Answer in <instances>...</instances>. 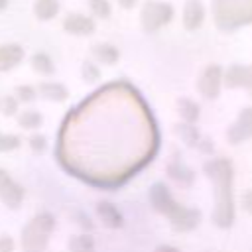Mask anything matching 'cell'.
I'll return each mask as SVG.
<instances>
[{
    "label": "cell",
    "mask_w": 252,
    "mask_h": 252,
    "mask_svg": "<svg viewBox=\"0 0 252 252\" xmlns=\"http://www.w3.org/2000/svg\"><path fill=\"white\" fill-rule=\"evenodd\" d=\"M205 175L215 185V211L213 222L219 228H228L234 222V199H232V163L226 158H211L203 165Z\"/></svg>",
    "instance_id": "obj_1"
},
{
    "label": "cell",
    "mask_w": 252,
    "mask_h": 252,
    "mask_svg": "<svg viewBox=\"0 0 252 252\" xmlns=\"http://www.w3.org/2000/svg\"><path fill=\"white\" fill-rule=\"evenodd\" d=\"M148 197H150L152 207L158 213H161V215H165L169 219L173 230H177V232H189V230H193V228L199 226V222H201V211L199 209H193V207L179 205L173 199V195L169 193V189L165 187V183H161V181L154 183L150 187Z\"/></svg>",
    "instance_id": "obj_2"
},
{
    "label": "cell",
    "mask_w": 252,
    "mask_h": 252,
    "mask_svg": "<svg viewBox=\"0 0 252 252\" xmlns=\"http://www.w3.org/2000/svg\"><path fill=\"white\" fill-rule=\"evenodd\" d=\"M213 20L219 30L234 32L252 24V0H211Z\"/></svg>",
    "instance_id": "obj_3"
},
{
    "label": "cell",
    "mask_w": 252,
    "mask_h": 252,
    "mask_svg": "<svg viewBox=\"0 0 252 252\" xmlns=\"http://www.w3.org/2000/svg\"><path fill=\"white\" fill-rule=\"evenodd\" d=\"M55 228V217L51 213H37L22 228V248L24 252H45L49 234Z\"/></svg>",
    "instance_id": "obj_4"
},
{
    "label": "cell",
    "mask_w": 252,
    "mask_h": 252,
    "mask_svg": "<svg viewBox=\"0 0 252 252\" xmlns=\"http://www.w3.org/2000/svg\"><path fill=\"white\" fill-rule=\"evenodd\" d=\"M173 20V6L169 2H159V0H148L142 6L140 12V24L144 32L154 33L167 26Z\"/></svg>",
    "instance_id": "obj_5"
},
{
    "label": "cell",
    "mask_w": 252,
    "mask_h": 252,
    "mask_svg": "<svg viewBox=\"0 0 252 252\" xmlns=\"http://www.w3.org/2000/svg\"><path fill=\"white\" fill-rule=\"evenodd\" d=\"M222 87V69L220 65H207L197 81V91L201 93L203 98H217Z\"/></svg>",
    "instance_id": "obj_6"
},
{
    "label": "cell",
    "mask_w": 252,
    "mask_h": 252,
    "mask_svg": "<svg viewBox=\"0 0 252 252\" xmlns=\"http://www.w3.org/2000/svg\"><path fill=\"white\" fill-rule=\"evenodd\" d=\"M226 138L234 146L252 138V106H246V108L240 110V114L236 116V120L228 126Z\"/></svg>",
    "instance_id": "obj_7"
},
{
    "label": "cell",
    "mask_w": 252,
    "mask_h": 252,
    "mask_svg": "<svg viewBox=\"0 0 252 252\" xmlns=\"http://www.w3.org/2000/svg\"><path fill=\"white\" fill-rule=\"evenodd\" d=\"M24 187L16 179H12L8 171L0 169V201L10 209H18L24 201Z\"/></svg>",
    "instance_id": "obj_8"
},
{
    "label": "cell",
    "mask_w": 252,
    "mask_h": 252,
    "mask_svg": "<svg viewBox=\"0 0 252 252\" xmlns=\"http://www.w3.org/2000/svg\"><path fill=\"white\" fill-rule=\"evenodd\" d=\"M63 30L73 35H91L94 32V20L85 14H69L63 20Z\"/></svg>",
    "instance_id": "obj_9"
},
{
    "label": "cell",
    "mask_w": 252,
    "mask_h": 252,
    "mask_svg": "<svg viewBox=\"0 0 252 252\" xmlns=\"http://www.w3.org/2000/svg\"><path fill=\"white\" fill-rule=\"evenodd\" d=\"M203 20H205L203 2L201 0H185V6H183V26H185V30L193 32V30L201 28Z\"/></svg>",
    "instance_id": "obj_10"
},
{
    "label": "cell",
    "mask_w": 252,
    "mask_h": 252,
    "mask_svg": "<svg viewBox=\"0 0 252 252\" xmlns=\"http://www.w3.org/2000/svg\"><path fill=\"white\" fill-rule=\"evenodd\" d=\"M24 59V47L18 43H4L0 45V73L12 71Z\"/></svg>",
    "instance_id": "obj_11"
},
{
    "label": "cell",
    "mask_w": 252,
    "mask_h": 252,
    "mask_svg": "<svg viewBox=\"0 0 252 252\" xmlns=\"http://www.w3.org/2000/svg\"><path fill=\"white\" fill-rule=\"evenodd\" d=\"M96 215L102 220V224L106 228H120L124 224V219L120 215V211L116 209V205L108 203V201H100L96 205Z\"/></svg>",
    "instance_id": "obj_12"
},
{
    "label": "cell",
    "mask_w": 252,
    "mask_h": 252,
    "mask_svg": "<svg viewBox=\"0 0 252 252\" xmlns=\"http://www.w3.org/2000/svg\"><path fill=\"white\" fill-rule=\"evenodd\" d=\"M222 83L228 89H246L248 67L246 65H230L226 71H222Z\"/></svg>",
    "instance_id": "obj_13"
},
{
    "label": "cell",
    "mask_w": 252,
    "mask_h": 252,
    "mask_svg": "<svg viewBox=\"0 0 252 252\" xmlns=\"http://www.w3.org/2000/svg\"><path fill=\"white\" fill-rule=\"evenodd\" d=\"M37 94L43 96L45 100H53V102H63L69 96V91L63 83H55V81H43L37 87Z\"/></svg>",
    "instance_id": "obj_14"
},
{
    "label": "cell",
    "mask_w": 252,
    "mask_h": 252,
    "mask_svg": "<svg viewBox=\"0 0 252 252\" xmlns=\"http://www.w3.org/2000/svg\"><path fill=\"white\" fill-rule=\"evenodd\" d=\"M167 175H169L175 183H179L181 187H191L193 181H195V173H193L187 165H183L181 161H171V163L167 165Z\"/></svg>",
    "instance_id": "obj_15"
},
{
    "label": "cell",
    "mask_w": 252,
    "mask_h": 252,
    "mask_svg": "<svg viewBox=\"0 0 252 252\" xmlns=\"http://www.w3.org/2000/svg\"><path fill=\"white\" fill-rule=\"evenodd\" d=\"M93 55H94L96 61H100L104 65H114L120 57V51L110 43H94L93 45Z\"/></svg>",
    "instance_id": "obj_16"
},
{
    "label": "cell",
    "mask_w": 252,
    "mask_h": 252,
    "mask_svg": "<svg viewBox=\"0 0 252 252\" xmlns=\"http://www.w3.org/2000/svg\"><path fill=\"white\" fill-rule=\"evenodd\" d=\"M199 104L195 102V100H191V98H177V112H179V116H181V120L183 122H187V124H195L197 122V118H199Z\"/></svg>",
    "instance_id": "obj_17"
},
{
    "label": "cell",
    "mask_w": 252,
    "mask_h": 252,
    "mask_svg": "<svg viewBox=\"0 0 252 252\" xmlns=\"http://www.w3.org/2000/svg\"><path fill=\"white\" fill-rule=\"evenodd\" d=\"M59 12V2L57 0H35L33 2V14L37 20L47 22L53 20Z\"/></svg>",
    "instance_id": "obj_18"
},
{
    "label": "cell",
    "mask_w": 252,
    "mask_h": 252,
    "mask_svg": "<svg viewBox=\"0 0 252 252\" xmlns=\"http://www.w3.org/2000/svg\"><path fill=\"white\" fill-rule=\"evenodd\" d=\"M69 246V252H94L96 250V244H94V238L87 232H81V234H75L69 238L67 242Z\"/></svg>",
    "instance_id": "obj_19"
},
{
    "label": "cell",
    "mask_w": 252,
    "mask_h": 252,
    "mask_svg": "<svg viewBox=\"0 0 252 252\" xmlns=\"http://www.w3.org/2000/svg\"><path fill=\"white\" fill-rule=\"evenodd\" d=\"M32 69L35 73H39V75H45V77H49V75L55 73L53 59L47 53H43V51H37V53L32 55Z\"/></svg>",
    "instance_id": "obj_20"
},
{
    "label": "cell",
    "mask_w": 252,
    "mask_h": 252,
    "mask_svg": "<svg viewBox=\"0 0 252 252\" xmlns=\"http://www.w3.org/2000/svg\"><path fill=\"white\" fill-rule=\"evenodd\" d=\"M175 134L181 138V142H185V144L191 146V148H197V144H199V140H201L199 130H197L193 124H187V122L177 124V126H175Z\"/></svg>",
    "instance_id": "obj_21"
},
{
    "label": "cell",
    "mask_w": 252,
    "mask_h": 252,
    "mask_svg": "<svg viewBox=\"0 0 252 252\" xmlns=\"http://www.w3.org/2000/svg\"><path fill=\"white\" fill-rule=\"evenodd\" d=\"M41 122H43V116L37 110H24L18 114V124L24 130H35L41 126Z\"/></svg>",
    "instance_id": "obj_22"
},
{
    "label": "cell",
    "mask_w": 252,
    "mask_h": 252,
    "mask_svg": "<svg viewBox=\"0 0 252 252\" xmlns=\"http://www.w3.org/2000/svg\"><path fill=\"white\" fill-rule=\"evenodd\" d=\"M20 102H33L37 98V89L32 85H20L16 87V94H14Z\"/></svg>",
    "instance_id": "obj_23"
},
{
    "label": "cell",
    "mask_w": 252,
    "mask_h": 252,
    "mask_svg": "<svg viewBox=\"0 0 252 252\" xmlns=\"http://www.w3.org/2000/svg\"><path fill=\"white\" fill-rule=\"evenodd\" d=\"M18 108H20V100L14 96V94H8L0 100V110L6 114V116H16L18 114Z\"/></svg>",
    "instance_id": "obj_24"
},
{
    "label": "cell",
    "mask_w": 252,
    "mask_h": 252,
    "mask_svg": "<svg viewBox=\"0 0 252 252\" xmlns=\"http://www.w3.org/2000/svg\"><path fill=\"white\" fill-rule=\"evenodd\" d=\"M89 8L96 18H108L110 16V2L108 0H89Z\"/></svg>",
    "instance_id": "obj_25"
},
{
    "label": "cell",
    "mask_w": 252,
    "mask_h": 252,
    "mask_svg": "<svg viewBox=\"0 0 252 252\" xmlns=\"http://www.w3.org/2000/svg\"><path fill=\"white\" fill-rule=\"evenodd\" d=\"M22 146V138L16 134H0V152H12Z\"/></svg>",
    "instance_id": "obj_26"
},
{
    "label": "cell",
    "mask_w": 252,
    "mask_h": 252,
    "mask_svg": "<svg viewBox=\"0 0 252 252\" xmlns=\"http://www.w3.org/2000/svg\"><path fill=\"white\" fill-rule=\"evenodd\" d=\"M28 146L33 154H43L47 150V138L43 134H32L28 138Z\"/></svg>",
    "instance_id": "obj_27"
},
{
    "label": "cell",
    "mask_w": 252,
    "mask_h": 252,
    "mask_svg": "<svg viewBox=\"0 0 252 252\" xmlns=\"http://www.w3.org/2000/svg\"><path fill=\"white\" fill-rule=\"evenodd\" d=\"M98 79H100L98 67H96L94 63H91V61H85V63H83V81H87V83H96Z\"/></svg>",
    "instance_id": "obj_28"
},
{
    "label": "cell",
    "mask_w": 252,
    "mask_h": 252,
    "mask_svg": "<svg viewBox=\"0 0 252 252\" xmlns=\"http://www.w3.org/2000/svg\"><path fill=\"white\" fill-rule=\"evenodd\" d=\"M16 248V242L10 234H2L0 236V252H14Z\"/></svg>",
    "instance_id": "obj_29"
},
{
    "label": "cell",
    "mask_w": 252,
    "mask_h": 252,
    "mask_svg": "<svg viewBox=\"0 0 252 252\" xmlns=\"http://www.w3.org/2000/svg\"><path fill=\"white\" fill-rule=\"evenodd\" d=\"M240 201H242V209L252 215V191L242 193V199H240Z\"/></svg>",
    "instance_id": "obj_30"
},
{
    "label": "cell",
    "mask_w": 252,
    "mask_h": 252,
    "mask_svg": "<svg viewBox=\"0 0 252 252\" xmlns=\"http://www.w3.org/2000/svg\"><path fill=\"white\" fill-rule=\"evenodd\" d=\"M197 148H201V152H205V154H213V142L211 140H199Z\"/></svg>",
    "instance_id": "obj_31"
},
{
    "label": "cell",
    "mask_w": 252,
    "mask_h": 252,
    "mask_svg": "<svg viewBox=\"0 0 252 252\" xmlns=\"http://www.w3.org/2000/svg\"><path fill=\"white\" fill-rule=\"evenodd\" d=\"M154 252H179L175 246H169V244H159L154 248Z\"/></svg>",
    "instance_id": "obj_32"
},
{
    "label": "cell",
    "mask_w": 252,
    "mask_h": 252,
    "mask_svg": "<svg viewBox=\"0 0 252 252\" xmlns=\"http://www.w3.org/2000/svg\"><path fill=\"white\" fill-rule=\"evenodd\" d=\"M118 4H120L124 10H130V8L136 4V0H118Z\"/></svg>",
    "instance_id": "obj_33"
},
{
    "label": "cell",
    "mask_w": 252,
    "mask_h": 252,
    "mask_svg": "<svg viewBox=\"0 0 252 252\" xmlns=\"http://www.w3.org/2000/svg\"><path fill=\"white\" fill-rule=\"evenodd\" d=\"M246 89H248L250 94H252V65H248V85H246Z\"/></svg>",
    "instance_id": "obj_34"
},
{
    "label": "cell",
    "mask_w": 252,
    "mask_h": 252,
    "mask_svg": "<svg viewBox=\"0 0 252 252\" xmlns=\"http://www.w3.org/2000/svg\"><path fill=\"white\" fill-rule=\"evenodd\" d=\"M8 8V0H0V12Z\"/></svg>",
    "instance_id": "obj_35"
}]
</instances>
